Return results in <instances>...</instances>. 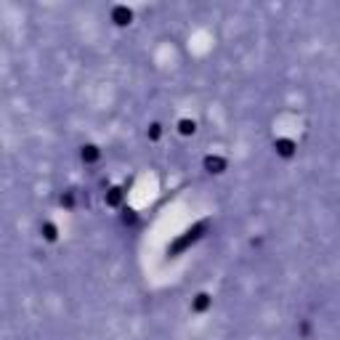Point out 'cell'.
Instances as JSON below:
<instances>
[{
    "label": "cell",
    "mask_w": 340,
    "mask_h": 340,
    "mask_svg": "<svg viewBox=\"0 0 340 340\" xmlns=\"http://www.w3.org/2000/svg\"><path fill=\"white\" fill-rule=\"evenodd\" d=\"M40 234H43V239L46 242H56L59 239V229H56V223H43V229H40Z\"/></svg>",
    "instance_id": "cell-7"
},
{
    "label": "cell",
    "mask_w": 340,
    "mask_h": 340,
    "mask_svg": "<svg viewBox=\"0 0 340 340\" xmlns=\"http://www.w3.org/2000/svg\"><path fill=\"white\" fill-rule=\"evenodd\" d=\"M135 221H139V215H135V210H130V208H122V223L133 226Z\"/></svg>",
    "instance_id": "cell-10"
},
{
    "label": "cell",
    "mask_w": 340,
    "mask_h": 340,
    "mask_svg": "<svg viewBox=\"0 0 340 340\" xmlns=\"http://www.w3.org/2000/svg\"><path fill=\"white\" fill-rule=\"evenodd\" d=\"M61 205H64V208H72V205H75V197H72V194H64V197H61Z\"/></svg>",
    "instance_id": "cell-11"
},
{
    "label": "cell",
    "mask_w": 340,
    "mask_h": 340,
    "mask_svg": "<svg viewBox=\"0 0 340 340\" xmlns=\"http://www.w3.org/2000/svg\"><path fill=\"white\" fill-rule=\"evenodd\" d=\"M104 202H106L109 208H120V205H122V189H120V186H112L109 192H106Z\"/></svg>",
    "instance_id": "cell-6"
},
{
    "label": "cell",
    "mask_w": 340,
    "mask_h": 340,
    "mask_svg": "<svg viewBox=\"0 0 340 340\" xmlns=\"http://www.w3.org/2000/svg\"><path fill=\"white\" fill-rule=\"evenodd\" d=\"M112 21H115L117 27H128V24L133 21V11H130L128 6H115V8H112Z\"/></svg>",
    "instance_id": "cell-1"
},
{
    "label": "cell",
    "mask_w": 340,
    "mask_h": 340,
    "mask_svg": "<svg viewBox=\"0 0 340 340\" xmlns=\"http://www.w3.org/2000/svg\"><path fill=\"white\" fill-rule=\"evenodd\" d=\"M295 141L292 139H277L274 141V152L279 154V157H284V160H290V157H295Z\"/></svg>",
    "instance_id": "cell-2"
},
{
    "label": "cell",
    "mask_w": 340,
    "mask_h": 340,
    "mask_svg": "<svg viewBox=\"0 0 340 340\" xmlns=\"http://www.w3.org/2000/svg\"><path fill=\"white\" fill-rule=\"evenodd\" d=\"M146 135H149V141H160L162 139V125H160V122H152L149 130H146Z\"/></svg>",
    "instance_id": "cell-9"
},
{
    "label": "cell",
    "mask_w": 340,
    "mask_h": 340,
    "mask_svg": "<svg viewBox=\"0 0 340 340\" xmlns=\"http://www.w3.org/2000/svg\"><path fill=\"white\" fill-rule=\"evenodd\" d=\"M99 157H101V149L96 144H85L83 149H80V160L88 162V165H90V162H96Z\"/></svg>",
    "instance_id": "cell-5"
},
{
    "label": "cell",
    "mask_w": 340,
    "mask_h": 340,
    "mask_svg": "<svg viewBox=\"0 0 340 340\" xmlns=\"http://www.w3.org/2000/svg\"><path fill=\"white\" fill-rule=\"evenodd\" d=\"M205 170L213 173V175H221V173L226 170V160L218 157V154H208V157H205Z\"/></svg>",
    "instance_id": "cell-3"
},
{
    "label": "cell",
    "mask_w": 340,
    "mask_h": 340,
    "mask_svg": "<svg viewBox=\"0 0 340 340\" xmlns=\"http://www.w3.org/2000/svg\"><path fill=\"white\" fill-rule=\"evenodd\" d=\"M178 133H181V135H194V133H197V122L189 120V117L178 120Z\"/></svg>",
    "instance_id": "cell-8"
},
{
    "label": "cell",
    "mask_w": 340,
    "mask_h": 340,
    "mask_svg": "<svg viewBox=\"0 0 340 340\" xmlns=\"http://www.w3.org/2000/svg\"><path fill=\"white\" fill-rule=\"evenodd\" d=\"M210 306H213V298L208 292H199L194 301H192V311H194V314H205Z\"/></svg>",
    "instance_id": "cell-4"
}]
</instances>
